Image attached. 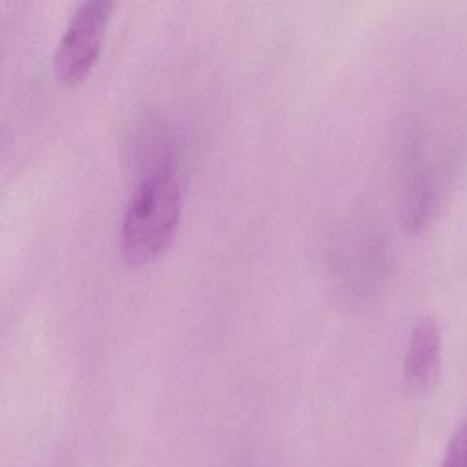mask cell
<instances>
[{
	"label": "cell",
	"mask_w": 467,
	"mask_h": 467,
	"mask_svg": "<svg viewBox=\"0 0 467 467\" xmlns=\"http://www.w3.org/2000/svg\"><path fill=\"white\" fill-rule=\"evenodd\" d=\"M182 212V184L170 166H155L133 190L124 210L119 246L128 265H142L171 241Z\"/></svg>",
	"instance_id": "6da1fadb"
},
{
	"label": "cell",
	"mask_w": 467,
	"mask_h": 467,
	"mask_svg": "<svg viewBox=\"0 0 467 467\" xmlns=\"http://www.w3.org/2000/svg\"><path fill=\"white\" fill-rule=\"evenodd\" d=\"M111 11V0H86L73 11L53 53L58 80L77 84L88 77L100 53Z\"/></svg>",
	"instance_id": "7a4b0ae2"
},
{
	"label": "cell",
	"mask_w": 467,
	"mask_h": 467,
	"mask_svg": "<svg viewBox=\"0 0 467 467\" xmlns=\"http://www.w3.org/2000/svg\"><path fill=\"white\" fill-rule=\"evenodd\" d=\"M441 334L432 317H421L410 330V337L405 350V379L416 389L423 390L431 387L440 370Z\"/></svg>",
	"instance_id": "3957f363"
},
{
	"label": "cell",
	"mask_w": 467,
	"mask_h": 467,
	"mask_svg": "<svg viewBox=\"0 0 467 467\" xmlns=\"http://www.w3.org/2000/svg\"><path fill=\"white\" fill-rule=\"evenodd\" d=\"M441 467H467V420L451 438Z\"/></svg>",
	"instance_id": "277c9868"
}]
</instances>
